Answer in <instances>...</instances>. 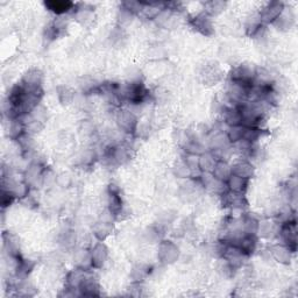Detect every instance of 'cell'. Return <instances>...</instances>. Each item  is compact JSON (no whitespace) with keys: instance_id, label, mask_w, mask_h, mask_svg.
<instances>
[{"instance_id":"obj_11","label":"cell","mask_w":298,"mask_h":298,"mask_svg":"<svg viewBox=\"0 0 298 298\" xmlns=\"http://www.w3.org/2000/svg\"><path fill=\"white\" fill-rule=\"evenodd\" d=\"M258 222L260 221L252 214H245L239 218V227H240L241 232L245 234L257 235Z\"/></svg>"},{"instance_id":"obj_10","label":"cell","mask_w":298,"mask_h":298,"mask_svg":"<svg viewBox=\"0 0 298 298\" xmlns=\"http://www.w3.org/2000/svg\"><path fill=\"white\" fill-rule=\"evenodd\" d=\"M232 174L240 176L242 178L250 179L254 176V174H255V168H254L252 162L242 160L235 163L234 166H232Z\"/></svg>"},{"instance_id":"obj_12","label":"cell","mask_w":298,"mask_h":298,"mask_svg":"<svg viewBox=\"0 0 298 298\" xmlns=\"http://www.w3.org/2000/svg\"><path fill=\"white\" fill-rule=\"evenodd\" d=\"M248 184H249V179L242 178L240 176L237 175H231L230 178L227 179L226 185H227V190L231 192H234V194H242L245 195L246 190L248 189Z\"/></svg>"},{"instance_id":"obj_28","label":"cell","mask_w":298,"mask_h":298,"mask_svg":"<svg viewBox=\"0 0 298 298\" xmlns=\"http://www.w3.org/2000/svg\"><path fill=\"white\" fill-rule=\"evenodd\" d=\"M273 25L280 30H288V29L291 28L292 25H293V18L285 15L284 11H283L280 17H278L276 20L273 22Z\"/></svg>"},{"instance_id":"obj_15","label":"cell","mask_w":298,"mask_h":298,"mask_svg":"<svg viewBox=\"0 0 298 298\" xmlns=\"http://www.w3.org/2000/svg\"><path fill=\"white\" fill-rule=\"evenodd\" d=\"M222 117L224 121L229 127L238 126L242 124L241 120V113L239 111L238 106H224L222 107Z\"/></svg>"},{"instance_id":"obj_22","label":"cell","mask_w":298,"mask_h":298,"mask_svg":"<svg viewBox=\"0 0 298 298\" xmlns=\"http://www.w3.org/2000/svg\"><path fill=\"white\" fill-rule=\"evenodd\" d=\"M35 264L30 260H19L15 266V275L20 280H27V277L32 272Z\"/></svg>"},{"instance_id":"obj_7","label":"cell","mask_w":298,"mask_h":298,"mask_svg":"<svg viewBox=\"0 0 298 298\" xmlns=\"http://www.w3.org/2000/svg\"><path fill=\"white\" fill-rule=\"evenodd\" d=\"M108 211L117 218L123 212V199L119 195V188L115 184H111L108 188Z\"/></svg>"},{"instance_id":"obj_4","label":"cell","mask_w":298,"mask_h":298,"mask_svg":"<svg viewBox=\"0 0 298 298\" xmlns=\"http://www.w3.org/2000/svg\"><path fill=\"white\" fill-rule=\"evenodd\" d=\"M179 249L171 241H162L159 247V258L164 265H171L177 261Z\"/></svg>"},{"instance_id":"obj_14","label":"cell","mask_w":298,"mask_h":298,"mask_svg":"<svg viewBox=\"0 0 298 298\" xmlns=\"http://www.w3.org/2000/svg\"><path fill=\"white\" fill-rule=\"evenodd\" d=\"M80 295L81 296H89V297H93V296H99V284L97 283V281L93 278L91 275H86L85 280L83 281V283L81 284L80 287Z\"/></svg>"},{"instance_id":"obj_9","label":"cell","mask_w":298,"mask_h":298,"mask_svg":"<svg viewBox=\"0 0 298 298\" xmlns=\"http://www.w3.org/2000/svg\"><path fill=\"white\" fill-rule=\"evenodd\" d=\"M90 253H91V264L93 268L99 269L107 261L108 249L103 241L98 242V244L93 246V248Z\"/></svg>"},{"instance_id":"obj_1","label":"cell","mask_w":298,"mask_h":298,"mask_svg":"<svg viewBox=\"0 0 298 298\" xmlns=\"http://www.w3.org/2000/svg\"><path fill=\"white\" fill-rule=\"evenodd\" d=\"M123 93V98L131 101L132 104H140L143 103L148 97V90L146 86L140 81L131 82L126 88H125Z\"/></svg>"},{"instance_id":"obj_8","label":"cell","mask_w":298,"mask_h":298,"mask_svg":"<svg viewBox=\"0 0 298 298\" xmlns=\"http://www.w3.org/2000/svg\"><path fill=\"white\" fill-rule=\"evenodd\" d=\"M191 26L203 35L210 36L213 34V26L212 21H211L210 15L206 13H201L196 15L194 19H191Z\"/></svg>"},{"instance_id":"obj_18","label":"cell","mask_w":298,"mask_h":298,"mask_svg":"<svg viewBox=\"0 0 298 298\" xmlns=\"http://www.w3.org/2000/svg\"><path fill=\"white\" fill-rule=\"evenodd\" d=\"M230 146V140L227 138L226 133L224 132H218L210 140V148L212 152H224L229 149Z\"/></svg>"},{"instance_id":"obj_32","label":"cell","mask_w":298,"mask_h":298,"mask_svg":"<svg viewBox=\"0 0 298 298\" xmlns=\"http://www.w3.org/2000/svg\"><path fill=\"white\" fill-rule=\"evenodd\" d=\"M14 201H15V196L12 194L10 190L4 189L3 188V190H2V205H3V207L10 206Z\"/></svg>"},{"instance_id":"obj_29","label":"cell","mask_w":298,"mask_h":298,"mask_svg":"<svg viewBox=\"0 0 298 298\" xmlns=\"http://www.w3.org/2000/svg\"><path fill=\"white\" fill-rule=\"evenodd\" d=\"M207 190H209L210 192H212V194L214 195H218V196H221L224 192L227 191V185H226V182H222V181H219V179L213 178L211 179L210 183L207 184V185L205 187Z\"/></svg>"},{"instance_id":"obj_27","label":"cell","mask_w":298,"mask_h":298,"mask_svg":"<svg viewBox=\"0 0 298 298\" xmlns=\"http://www.w3.org/2000/svg\"><path fill=\"white\" fill-rule=\"evenodd\" d=\"M184 151H185L188 154L199 156L201 154H203L204 152H205V149H204L203 144L199 142L198 140L188 139L185 144H184Z\"/></svg>"},{"instance_id":"obj_21","label":"cell","mask_w":298,"mask_h":298,"mask_svg":"<svg viewBox=\"0 0 298 298\" xmlns=\"http://www.w3.org/2000/svg\"><path fill=\"white\" fill-rule=\"evenodd\" d=\"M217 161L218 159L215 158L214 153L204 152L203 154L199 155V168H201L202 172H212Z\"/></svg>"},{"instance_id":"obj_23","label":"cell","mask_w":298,"mask_h":298,"mask_svg":"<svg viewBox=\"0 0 298 298\" xmlns=\"http://www.w3.org/2000/svg\"><path fill=\"white\" fill-rule=\"evenodd\" d=\"M42 172H43V169L40 164L39 163L30 164L29 168L26 171L25 181L28 183V185L29 184H33L38 181V178L42 177Z\"/></svg>"},{"instance_id":"obj_31","label":"cell","mask_w":298,"mask_h":298,"mask_svg":"<svg viewBox=\"0 0 298 298\" xmlns=\"http://www.w3.org/2000/svg\"><path fill=\"white\" fill-rule=\"evenodd\" d=\"M174 174H175V176H177L178 178H189V177H191V171L184 162L177 164V166L174 168Z\"/></svg>"},{"instance_id":"obj_6","label":"cell","mask_w":298,"mask_h":298,"mask_svg":"<svg viewBox=\"0 0 298 298\" xmlns=\"http://www.w3.org/2000/svg\"><path fill=\"white\" fill-rule=\"evenodd\" d=\"M42 72L39 69H30L22 76L20 83L28 91H42Z\"/></svg>"},{"instance_id":"obj_30","label":"cell","mask_w":298,"mask_h":298,"mask_svg":"<svg viewBox=\"0 0 298 298\" xmlns=\"http://www.w3.org/2000/svg\"><path fill=\"white\" fill-rule=\"evenodd\" d=\"M225 7H226V3L224 2H218V0H215V2H210L206 4L205 13L209 15H218L225 10Z\"/></svg>"},{"instance_id":"obj_2","label":"cell","mask_w":298,"mask_h":298,"mask_svg":"<svg viewBox=\"0 0 298 298\" xmlns=\"http://www.w3.org/2000/svg\"><path fill=\"white\" fill-rule=\"evenodd\" d=\"M278 234L281 235L283 245L288 246L289 249L295 253L297 247V226L295 219L282 222L278 229Z\"/></svg>"},{"instance_id":"obj_20","label":"cell","mask_w":298,"mask_h":298,"mask_svg":"<svg viewBox=\"0 0 298 298\" xmlns=\"http://www.w3.org/2000/svg\"><path fill=\"white\" fill-rule=\"evenodd\" d=\"M113 231L112 220H105L101 219L99 222H97L95 227H93V234L96 235V238L99 241H104Z\"/></svg>"},{"instance_id":"obj_3","label":"cell","mask_w":298,"mask_h":298,"mask_svg":"<svg viewBox=\"0 0 298 298\" xmlns=\"http://www.w3.org/2000/svg\"><path fill=\"white\" fill-rule=\"evenodd\" d=\"M116 120L118 127L123 132L128 133V134L134 133L138 128V119H136L134 113L129 111V109H120L117 113Z\"/></svg>"},{"instance_id":"obj_19","label":"cell","mask_w":298,"mask_h":298,"mask_svg":"<svg viewBox=\"0 0 298 298\" xmlns=\"http://www.w3.org/2000/svg\"><path fill=\"white\" fill-rule=\"evenodd\" d=\"M26 133V124L20 118L11 119L9 125V136L12 140H19Z\"/></svg>"},{"instance_id":"obj_25","label":"cell","mask_w":298,"mask_h":298,"mask_svg":"<svg viewBox=\"0 0 298 298\" xmlns=\"http://www.w3.org/2000/svg\"><path fill=\"white\" fill-rule=\"evenodd\" d=\"M226 134H227V138H229L231 143H237L240 140L244 139L245 126H242V125H238V126L229 127Z\"/></svg>"},{"instance_id":"obj_24","label":"cell","mask_w":298,"mask_h":298,"mask_svg":"<svg viewBox=\"0 0 298 298\" xmlns=\"http://www.w3.org/2000/svg\"><path fill=\"white\" fill-rule=\"evenodd\" d=\"M183 162L185 163L187 167L190 169L191 177H194V176H197V177H199V175L202 174L201 168H199V156L188 154L185 160H184Z\"/></svg>"},{"instance_id":"obj_16","label":"cell","mask_w":298,"mask_h":298,"mask_svg":"<svg viewBox=\"0 0 298 298\" xmlns=\"http://www.w3.org/2000/svg\"><path fill=\"white\" fill-rule=\"evenodd\" d=\"M273 257L275 258L277 262H280L282 265H289L290 260H291V254L292 252L289 249L288 246L285 245H276L274 246L272 250H270Z\"/></svg>"},{"instance_id":"obj_13","label":"cell","mask_w":298,"mask_h":298,"mask_svg":"<svg viewBox=\"0 0 298 298\" xmlns=\"http://www.w3.org/2000/svg\"><path fill=\"white\" fill-rule=\"evenodd\" d=\"M45 6L53 13L62 15L71 11L74 7V4L68 0H52V2H45Z\"/></svg>"},{"instance_id":"obj_5","label":"cell","mask_w":298,"mask_h":298,"mask_svg":"<svg viewBox=\"0 0 298 298\" xmlns=\"http://www.w3.org/2000/svg\"><path fill=\"white\" fill-rule=\"evenodd\" d=\"M284 11V4L281 2H272L267 5L260 14L261 22L264 25H268V23H273L276 19L282 14V12Z\"/></svg>"},{"instance_id":"obj_17","label":"cell","mask_w":298,"mask_h":298,"mask_svg":"<svg viewBox=\"0 0 298 298\" xmlns=\"http://www.w3.org/2000/svg\"><path fill=\"white\" fill-rule=\"evenodd\" d=\"M212 175L214 176V178L219 179V181L227 182V179L232 175V167L226 161L218 160L212 170Z\"/></svg>"},{"instance_id":"obj_26","label":"cell","mask_w":298,"mask_h":298,"mask_svg":"<svg viewBox=\"0 0 298 298\" xmlns=\"http://www.w3.org/2000/svg\"><path fill=\"white\" fill-rule=\"evenodd\" d=\"M257 233H260L261 237L264 238H272L278 233V229H276L275 224L270 221H261L258 222Z\"/></svg>"}]
</instances>
